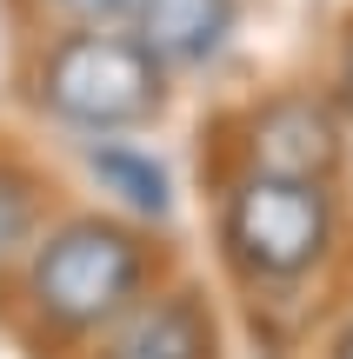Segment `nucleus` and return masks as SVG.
Listing matches in <instances>:
<instances>
[{"mask_svg": "<svg viewBox=\"0 0 353 359\" xmlns=\"http://www.w3.org/2000/svg\"><path fill=\"white\" fill-rule=\"evenodd\" d=\"M167 280L160 233L107 213V206H60L13 280L20 326L53 353H87L127 306H140Z\"/></svg>", "mask_w": 353, "mask_h": 359, "instance_id": "1", "label": "nucleus"}, {"mask_svg": "<svg viewBox=\"0 0 353 359\" xmlns=\"http://www.w3.org/2000/svg\"><path fill=\"white\" fill-rule=\"evenodd\" d=\"M13 93L53 133L127 140L173 107V74L133 40V27H53L27 34Z\"/></svg>", "mask_w": 353, "mask_h": 359, "instance_id": "2", "label": "nucleus"}, {"mask_svg": "<svg viewBox=\"0 0 353 359\" xmlns=\"http://www.w3.org/2000/svg\"><path fill=\"white\" fill-rule=\"evenodd\" d=\"M347 240V206L333 180H280L227 167L213 173V246L220 266L260 293H293L333 266Z\"/></svg>", "mask_w": 353, "mask_h": 359, "instance_id": "3", "label": "nucleus"}, {"mask_svg": "<svg viewBox=\"0 0 353 359\" xmlns=\"http://www.w3.org/2000/svg\"><path fill=\"white\" fill-rule=\"evenodd\" d=\"M227 167L280 173V180H340L347 167V114L327 87H274L247 100L227 127ZM220 167V173H227Z\"/></svg>", "mask_w": 353, "mask_h": 359, "instance_id": "4", "label": "nucleus"}, {"mask_svg": "<svg viewBox=\"0 0 353 359\" xmlns=\"http://www.w3.org/2000/svg\"><path fill=\"white\" fill-rule=\"evenodd\" d=\"M213 353H220L213 306L187 280H160L140 306H127L87 346V359H213Z\"/></svg>", "mask_w": 353, "mask_h": 359, "instance_id": "5", "label": "nucleus"}, {"mask_svg": "<svg viewBox=\"0 0 353 359\" xmlns=\"http://www.w3.org/2000/svg\"><path fill=\"white\" fill-rule=\"evenodd\" d=\"M247 0H133L127 27L173 80L207 74L227 60V47L240 40Z\"/></svg>", "mask_w": 353, "mask_h": 359, "instance_id": "6", "label": "nucleus"}, {"mask_svg": "<svg viewBox=\"0 0 353 359\" xmlns=\"http://www.w3.org/2000/svg\"><path fill=\"white\" fill-rule=\"evenodd\" d=\"M80 173H87V187H93V206H107V213L133 219V226H147V233L173 226L180 187H173L167 160H160L154 147H140L133 133L127 140H80Z\"/></svg>", "mask_w": 353, "mask_h": 359, "instance_id": "7", "label": "nucleus"}, {"mask_svg": "<svg viewBox=\"0 0 353 359\" xmlns=\"http://www.w3.org/2000/svg\"><path fill=\"white\" fill-rule=\"evenodd\" d=\"M53 213H60V180L47 173V160H34L20 140L0 133V299L13 293Z\"/></svg>", "mask_w": 353, "mask_h": 359, "instance_id": "8", "label": "nucleus"}, {"mask_svg": "<svg viewBox=\"0 0 353 359\" xmlns=\"http://www.w3.org/2000/svg\"><path fill=\"white\" fill-rule=\"evenodd\" d=\"M7 7L27 34H53V27H127L133 0H7Z\"/></svg>", "mask_w": 353, "mask_h": 359, "instance_id": "9", "label": "nucleus"}, {"mask_svg": "<svg viewBox=\"0 0 353 359\" xmlns=\"http://www.w3.org/2000/svg\"><path fill=\"white\" fill-rule=\"evenodd\" d=\"M327 93H333V107H340V114H347V127H353V20H347L340 47H333V74H327Z\"/></svg>", "mask_w": 353, "mask_h": 359, "instance_id": "10", "label": "nucleus"}, {"mask_svg": "<svg viewBox=\"0 0 353 359\" xmlns=\"http://www.w3.org/2000/svg\"><path fill=\"white\" fill-rule=\"evenodd\" d=\"M327 359H353V313H347V326L333 333V346H327Z\"/></svg>", "mask_w": 353, "mask_h": 359, "instance_id": "11", "label": "nucleus"}]
</instances>
